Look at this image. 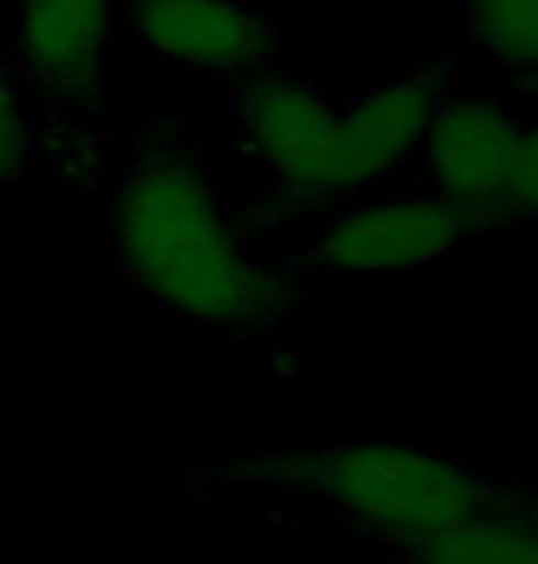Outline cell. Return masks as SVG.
<instances>
[{
    "instance_id": "cell-6",
    "label": "cell",
    "mask_w": 538,
    "mask_h": 564,
    "mask_svg": "<svg viewBox=\"0 0 538 564\" xmlns=\"http://www.w3.org/2000/svg\"><path fill=\"white\" fill-rule=\"evenodd\" d=\"M140 41L179 66L209 74H261L275 63V22L250 0H132Z\"/></svg>"
},
{
    "instance_id": "cell-4",
    "label": "cell",
    "mask_w": 538,
    "mask_h": 564,
    "mask_svg": "<svg viewBox=\"0 0 538 564\" xmlns=\"http://www.w3.org/2000/svg\"><path fill=\"white\" fill-rule=\"evenodd\" d=\"M473 235L476 220L429 191L374 198L322 231L311 264L327 275H407L454 257Z\"/></svg>"
},
{
    "instance_id": "cell-11",
    "label": "cell",
    "mask_w": 538,
    "mask_h": 564,
    "mask_svg": "<svg viewBox=\"0 0 538 564\" xmlns=\"http://www.w3.org/2000/svg\"><path fill=\"white\" fill-rule=\"evenodd\" d=\"M498 217L502 228L506 224H538V121L520 126L506 191L498 198Z\"/></svg>"
},
{
    "instance_id": "cell-7",
    "label": "cell",
    "mask_w": 538,
    "mask_h": 564,
    "mask_svg": "<svg viewBox=\"0 0 538 564\" xmlns=\"http://www.w3.org/2000/svg\"><path fill=\"white\" fill-rule=\"evenodd\" d=\"M443 99V66L388 77L366 96L341 107L344 195L370 187L421 143L436 104Z\"/></svg>"
},
{
    "instance_id": "cell-5",
    "label": "cell",
    "mask_w": 538,
    "mask_h": 564,
    "mask_svg": "<svg viewBox=\"0 0 538 564\" xmlns=\"http://www.w3.org/2000/svg\"><path fill=\"white\" fill-rule=\"evenodd\" d=\"M524 121L487 96H443L421 137L429 195L462 206L480 235L502 228L498 198L506 191Z\"/></svg>"
},
{
    "instance_id": "cell-1",
    "label": "cell",
    "mask_w": 538,
    "mask_h": 564,
    "mask_svg": "<svg viewBox=\"0 0 538 564\" xmlns=\"http://www.w3.org/2000/svg\"><path fill=\"white\" fill-rule=\"evenodd\" d=\"M114 250L132 290L190 319L256 330L289 304V282L250 250L195 162L154 154L114 202Z\"/></svg>"
},
{
    "instance_id": "cell-2",
    "label": "cell",
    "mask_w": 538,
    "mask_h": 564,
    "mask_svg": "<svg viewBox=\"0 0 538 564\" xmlns=\"http://www.w3.org/2000/svg\"><path fill=\"white\" fill-rule=\"evenodd\" d=\"M250 473L278 491L311 495L333 521L377 535L385 546L418 543L520 499L462 458L396 440L264 455L250 462Z\"/></svg>"
},
{
    "instance_id": "cell-10",
    "label": "cell",
    "mask_w": 538,
    "mask_h": 564,
    "mask_svg": "<svg viewBox=\"0 0 538 564\" xmlns=\"http://www.w3.org/2000/svg\"><path fill=\"white\" fill-rule=\"evenodd\" d=\"M465 37L502 70L538 77V0H465Z\"/></svg>"
},
{
    "instance_id": "cell-13",
    "label": "cell",
    "mask_w": 538,
    "mask_h": 564,
    "mask_svg": "<svg viewBox=\"0 0 538 564\" xmlns=\"http://www.w3.org/2000/svg\"><path fill=\"white\" fill-rule=\"evenodd\" d=\"M531 85V99H535V107H538V77H535V82H528Z\"/></svg>"
},
{
    "instance_id": "cell-3",
    "label": "cell",
    "mask_w": 538,
    "mask_h": 564,
    "mask_svg": "<svg viewBox=\"0 0 538 564\" xmlns=\"http://www.w3.org/2000/svg\"><path fill=\"white\" fill-rule=\"evenodd\" d=\"M242 132L289 198H338L341 107L305 77L250 74L234 93Z\"/></svg>"
},
{
    "instance_id": "cell-8",
    "label": "cell",
    "mask_w": 538,
    "mask_h": 564,
    "mask_svg": "<svg viewBox=\"0 0 538 564\" xmlns=\"http://www.w3.org/2000/svg\"><path fill=\"white\" fill-rule=\"evenodd\" d=\"M110 41V0H22L19 52L55 96H88Z\"/></svg>"
},
{
    "instance_id": "cell-12",
    "label": "cell",
    "mask_w": 538,
    "mask_h": 564,
    "mask_svg": "<svg viewBox=\"0 0 538 564\" xmlns=\"http://www.w3.org/2000/svg\"><path fill=\"white\" fill-rule=\"evenodd\" d=\"M26 162V126L15 99V88L0 70V180H11Z\"/></svg>"
},
{
    "instance_id": "cell-9",
    "label": "cell",
    "mask_w": 538,
    "mask_h": 564,
    "mask_svg": "<svg viewBox=\"0 0 538 564\" xmlns=\"http://www.w3.org/2000/svg\"><path fill=\"white\" fill-rule=\"evenodd\" d=\"M388 564H538V495L407 546H388Z\"/></svg>"
}]
</instances>
